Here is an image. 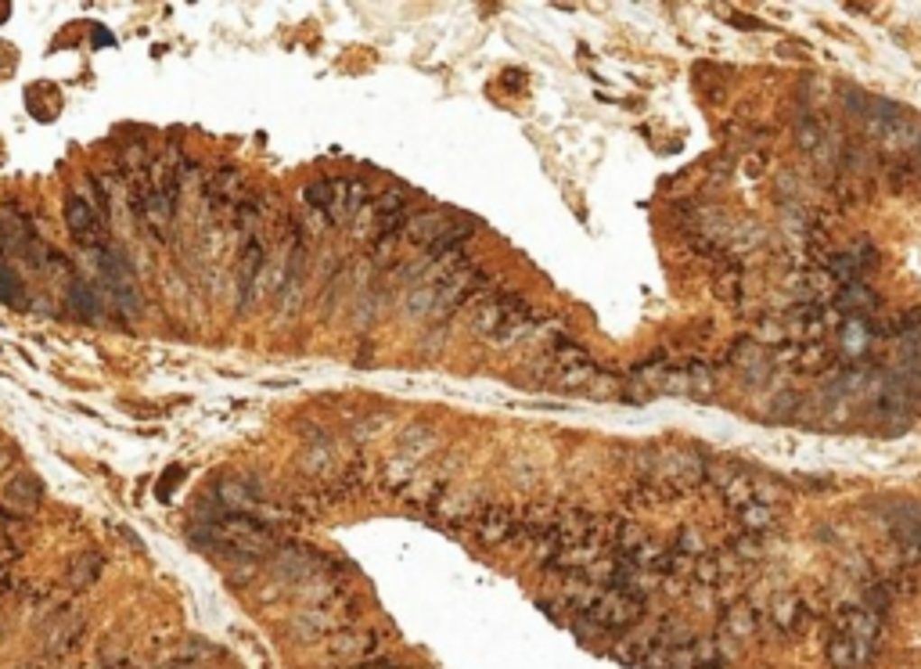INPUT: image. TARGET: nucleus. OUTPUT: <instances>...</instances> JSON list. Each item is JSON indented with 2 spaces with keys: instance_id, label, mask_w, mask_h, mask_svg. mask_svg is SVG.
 I'll return each mask as SVG.
<instances>
[{
  "instance_id": "nucleus-39",
  "label": "nucleus",
  "mask_w": 921,
  "mask_h": 669,
  "mask_svg": "<svg viewBox=\"0 0 921 669\" xmlns=\"http://www.w3.org/2000/svg\"><path fill=\"white\" fill-rule=\"evenodd\" d=\"M677 554H684V558H691V562H698L702 554H709V547H705V540H702V533L698 529H691V526H684V529H677V536H673V544H669Z\"/></svg>"
},
{
  "instance_id": "nucleus-23",
  "label": "nucleus",
  "mask_w": 921,
  "mask_h": 669,
  "mask_svg": "<svg viewBox=\"0 0 921 669\" xmlns=\"http://www.w3.org/2000/svg\"><path fill=\"white\" fill-rule=\"evenodd\" d=\"M832 303H835V310H843L846 317H871L879 307H882V299L871 292V285H864V281H853V285H843L835 296H832Z\"/></svg>"
},
{
  "instance_id": "nucleus-26",
  "label": "nucleus",
  "mask_w": 921,
  "mask_h": 669,
  "mask_svg": "<svg viewBox=\"0 0 921 669\" xmlns=\"http://www.w3.org/2000/svg\"><path fill=\"white\" fill-rule=\"evenodd\" d=\"M101 573H105V558L94 554V551H83V554H76V558L69 562L65 583H69L72 591H87V587H94V583L101 580Z\"/></svg>"
},
{
  "instance_id": "nucleus-16",
  "label": "nucleus",
  "mask_w": 921,
  "mask_h": 669,
  "mask_svg": "<svg viewBox=\"0 0 921 669\" xmlns=\"http://www.w3.org/2000/svg\"><path fill=\"white\" fill-rule=\"evenodd\" d=\"M40 500H43V486H40L36 475L14 472V475L4 482V500H0V504H7L11 511H18L22 518H29V515L40 508Z\"/></svg>"
},
{
  "instance_id": "nucleus-11",
  "label": "nucleus",
  "mask_w": 921,
  "mask_h": 669,
  "mask_svg": "<svg viewBox=\"0 0 921 669\" xmlns=\"http://www.w3.org/2000/svg\"><path fill=\"white\" fill-rule=\"evenodd\" d=\"M515 533H519V511H511L508 504H490L475 522V536L486 547H504L515 540Z\"/></svg>"
},
{
  "instance_id": "nucleus-48",
  "label": "nucleus",
  "mask_w": 921,
  "mask_h": 669,
  "mask_svg": "<svg viewBox=\"0 0 921 669\" xmlns=\"http://www.w3.org/2000/svg\"><path fill=\"white\" fill-rule=\"evenodd\" d=\"M4 18H7V4H0V22H4Z\"/></svg>"
},
{
  "instance_id": "nucleus-28",
  "label": "nucleus",
  "mask_w": 921,
  "mask_h": 669,
  "mask_svg": "<svg viewBox=\"0 0 921 669\" xmlns=\"http://www.w3.org/2000/svg\"><path fill=\"white\" fill-rule=\"evenodd\" d=\"M893 544H897V551L904 554L907 565H918L921 562V518L900 515V518L893 522Z\"/></svg>"
},
{
  "instance_id": "nucleus-19",
  "label": "nucleus",
  "mask_w": 921,
  "mask_h": 669,
  "mask_svg": "<svg viewBox=\"0 0 921 669\" xmlns=\"http://www.w3.org/2000/svg\"><path fill=\"white\" fill-rule=\"evenodd\" d=\"M720 627L727 641H749V637H760V612L749 605V601H731L723 605L720 612Z\"/></svg>"
},
{
  "instance_id": "nucleus-41",
  "label": "nucleus",
  "mask_w": 921,
  "mask_h": 669,
  "mask_svg": "<svg viewBox=\"0 0 921 669\" xmlns=\"http://www.w3.org/2000/svg\"><path fill=\"white\" fill-rule=\"evenodd\" d=\"M850 256H853V263L861 267V274H868V270L879 267V249H875L871 242H857V245L850 249Z\"/></svg>"
},
{
  "instance_id": "nucleus-4",
  "label": "nucleus",
  "mask_w": 921,
  "mask_h": 669,
  "mask_svg": "<svg viewBox=\"0 0 921 669\" xmlns=\"http://www.w3.org/2000/svg\"><path fill=\"white\" fill-rule=\"evenodd\" d=\"M644 612H648V598L630 594V591H602L598 601L580 616H587L605 634H622V630L637 627L644 619Z\"/></svg>"
},
{
  "instance_id": "nucleus-29",
  "label": "nucleus",
  "mask_w": 921,
  "mask_h": 669,
  "mask_svg": "<svg viewBox=\"0 0 921 669\" xmlns=\"http://www.w3.org/2000/svg\"><path fill=\"white\" fill-rule=\"evenodd\" d=\"M296 594H299V601H307V605H331V601L342 598V580H335L331 573H317L313 580L296 587Z\"/></svg>"
},
{
  "instance_id": "nucleus-21",
  "label": "nucleus",
  "mask_w": 921,
  "mask_h": 669,
  "mask_svg": "<svg viewBox=\"0 0 921 669\" xmlns=\"http://www.w3.org/2000/svg\"><path fill=\"white\" fill-rule=\"evenodd\" d=\"M875 338H879V325H871L868 317H846L843 321V345H839L843 360L846 363H861Z\"/></svg>"
},
{
  "instance_id": "nucleus-18",
  "label": "nucleus",
  "mask_w": 921,
  "mask_h": 669,
  "mask_svg": "<svg viewBox=\"0 0 921 669\" xmlns=\"http://www.w3.org/2000/svg\"><path fill=\"white\" fill-rule=\"evenodd\" d=\"M79 637H83V616H79V612H72V609H61V612L47 623V630H43V645H47V652H51V655H65V652H72Z\"/></svg>"
},
{
  "instance_id": "nucleus-8",
  "label": "nucleus",
  "mask_w": 921,
  "mask_h": 669,
  "mask_svg": "<svg viewBox=\"0 0 921 669\" xmlns=\"http://www.w3.org/2000/svg\"><path fill=\"white\" fill-rule=\"evenodd\" d=\"M382 648V634L374 630H356V627H345L338 634L327 637V655L338 663V666H360V663H371Z\"/></svg>"
},
{
  "instance_id": "nucleus-2",
  "label": "nucleus",
  "mask_w": 921,
  "mask_h": 669,
  "mask_svg": "<svg viewBox=\"0 0 921 669\" xmlns=\"http://www.w3.org/2000/svg\"><path fill=\"white\" fill-rule=\"evenodd\" d=\"M533 328H537V310L515 292H493L472 314V332L490 338L493 345H515Z\"/></svg>"
},
{
  "instance_id": "nucleus-34",
  "label": "nucleus",
  "mask_w": 921,
  "mask_h": 669,
  "mask_svg": "<svg viewBox=\"0 0 921 669\" xmlns=\"http://www.w3.org/2000/svg\"><path fill=\"white\" fill-rule=\"evenodd\" d=\"M832 195H835L839 209H853V206H861V202L868 198V188H864L861 177H839V180L832 184Z\"/></svg>"
},
{
  "instance_id": "nucleus-42",
  "label": "nucleus",
  "mask_w": 921,
  "mask_h": 669,
  "mask_svg": "<svg viewBox=\"0 0 921 669\" xmlns=\"http://www.w3.org/2000/svg\"><path fill=\"white\" fill-rule=\"evenodd\" d=\"M0 299H4V303H22V289H18V278L7 270V263H0Z\"/></svg>"
},
{
  "instance_id": "nucleus-9",
  "label": "nucleus",
  "mask_w": 921,
  "mask_h": 669,
  "mask_svg": "<svg viewBox=\"0 0 921 669\" xmlns=\"http://www.w3.org/2000/svg\"><path fill=\"white\" fill-rule=\"evenodd\" d=\"M490 504L483 500L479 490H468V486H450L439 500H436V518L447 522V526H475L479 515L486 511Z\"/></svg>"
},
{
  "instance_id": "nucleus-40",
  "label": "nucleus",
  "mask_w": 921,
  "mask_h": 669,
  "mask_svg": "<svg viewBox=\"0 0 921 669\" xmlns=\"http://www.w3.org/2000/svg\"><path fill=\"white\" fill-rule=\"evenodd\" d=\"M69 303L83 314V317H90V314H97V299H94V292L83 285V281H72V289H69Z\"/></svg>"
},
{
  "instance_id": "nucleus-22",
  "label": "nucleus",
  "mask_w": 921,
  "mask_h": 669,
  "mask_svg": "<svg viewBox=\"0 0 921 669\" xmlns=\"http://www.w3.org/2000/svg\"><path fill=\"white\" fill-rule=\"evenodd\" d=\"M713 292L720 303L727 307H738L741 296H745V274H741V263L731 260L727 252L716 260V274H713Z\"/></svg>"
},
{
  "instance_id": "nucleus-13",
  "label": "nucleus",
  "mask_w": 921,
  "mask_h": 669,
  "mask_svg": "<svg viewBox=\"0 0 921 669\" xmlns=\"http://www.w3.org/2000/svg\"><path fill=\"white\" fill-rule=\"evenodd\" d=\"M716 490H720V497L731 511H741L745 504L756 500V475L745 472L741 464H723L720 479H716Z\"/></svg>"
},
{
  "instance_id": "nucleus-1",
  "label": "nucleus",
  "mask_w": 921,
  "mask_h": 669,
  "mask_svg": "<svg viewBox=\"0 0 921 669\" xmlns=\"http://www.w3.org/2000/svg\"><path fill=\"white\" fill-rule=\"evenodd\" d=\"M637 475L644 482H651L655 490L666 493V500L684 497L691 490H698L709 479V461L698 457L695 450H644L637 454Z\"/></svg>"
},
{
  "instance_id": "nucleus-5",
  "label": "nucleus",
  "mask_w": 921,
  "mask_h": 669,
  "mask_svg": "<svg viewBox=\"0 0 921 669\" xmlns=\"http://www.w3.org/2000/svg\"><path fill=\"white\" fill-rule=\"evenodd\" d=\"M61 216H65V227H69L76 245H83V249H105L108 245V224H101V216L90 209V202L83 195L69 191L65 206H61Z\"/></svg>"
},
{
  "instance_id": "nucleus-38",
  "label": "nucleus",
  "mask_w": 921,
  "mask_h": 669,
  "mask_svg": "<svg viewBox=\"0 0 921 669\" xmlns=\"http://www.w3.org/2000/svg\"><path fill=\"white\" fill-rule=\"evenodd\" d=\"M824 130H821V123L814 119V115H806V119H799L796 123V144L803 148V151H810V155H817L821 148H824Z\"/></svg>"
},
{
  "instance_id": "nucleus-25",
  "label": "nucleus",
  "mask_w": 921,
  "mask_h": 669,
  "mask_svg": "<svg viewBox=\"0 0 921 669\" xmlns=\"http://www.w3.org/2000/svg\"><path fill=\"white\" fill-rule=\"evenodd\" d=\"M781 515H785V508L763 504V500H752V504H745L741 511H734L741 533H756V536H767L770 529H778V526H781Z\"/></svg>"
},
{
  "instance_id": "nucleus-36",
  "label": "nucleus",
  "mask_w": 921,
  "mask_h": 669,
  "mask_svg": "<svg viewBox=\"0 0 921 669\" xmlns=\"http://www.w3.org/2000/svg\"><path fill=\"white\" fill-rule=\"evenodd\" d=\"M763 536H756V533H738L731 544H727V554L741 565V562H760L763 558Z\"/></svg>"
},
{
  "instance_id": "nucleus-44",
  "label": "nucleus",
  "mask_w": 921,
  "mask_h": 669,
  "mask_svg": "<svg viewBox=\"0 0 921 669\" xmlns=\"http://www.w3.org/2000/svg\"><path fill=\"white\" fill-rule=\"evenodd\" d=\"M897 332L900 334H921V310H904V317L897 321Z\"/></svg>"
},
{
  "instance_id": "nucleus-33",
  "label": "nucleus",
  "mask_w": 921,
  "mask_h": 669,
  "mask_svg": "<svg viewBox=\"0 0 921 669\" xmlns=\"http://www.w3.org/2000/svg\"><path fill=\"white\" fill-rule=\"evenodd\" d=\"M893 601H897V591L889 587V580H868V587H864V609L868 612H875V616H882L886 619V612L893 609Z\"/></svg>"
},
{
  "instance_id": "nucleus-10",
  "label": "nucleus",
  "mask_w": 921,
  "mask_h": 669,
  "mask_svg": "<svg viewBox=\"0 0 921 669\" xmlns=\"http://www.w3.org/2000/svg\"><path fill=\"white\" fill-rule=\"evenodd\" d=\"M781 325H785L788 342H803V345L824 342V332H828V317H824V307H821V303H796V307L785 314Z\"/></svg>"
},
{
  "instance_id": "nucleus-27",
  "label": "nucleus",
  "mask_w": 921,
  "mask_h": 669,
  "mask_svg": "<svg viewBox=\"0 0 921 669\" xmlns=\"http://www.w3.org/2000/svg\"><path fill=\"white\" fill-rule=\"evenodd\" d=\"M770 627L774 630H785V634H792V630H799L806 619H810V605L803 601V598H796V594H785V598H774V609H770Z\"/></svg>"
},
{
  "instance_id": "nucleus-32",
  "label": "nucleus",
  "mask_w": 921,
  "mask_h": 669,
  "mask_svg": "<svg viewBox=\"0 0 921 669\" xmlns=\"http://www.w3.org/2000/svg\"><path fill=\"white\" fill-rule=\"evenodd\" d=\"M684 371H687V385H691V396H695V399H709V396L716 392V371H713L709 363L691 360V363H684Z\"/></svg>"
},
{
  "instance_id": "nucleus-37",
  "label": "nucleus",
  "mask_w": 921,
  "mask_h": 669,
  "mask_svg": "<svg viewBox=\"0 0 921 669\" xmlns=\"http://www.w3.org/2000/svg\"><path fill=\"white\" fill-rule=\"evenodd\" d=\"M0 533H4L14 547L25 551V544H29V518H22V515L11 511L7 504H0Z\"/></svg>"
},
{
  "instance_id": "nucleus-15",
  "label": "nucleus",
  "mask_w": 921,
  "mask_h": 669,
  "mask_svg": "<svg viewBox=\"0 0 921 669\" xmlns=\"http://www.w3.org/2000/svg\"><path fill=\"white\" fill-rule=\"evenodd\" d=\"M267 267V245H263V238L260 234H249L245 238V245H242V263H238V292H242V299H238V310L249 303V296L256 292V281H260V270Z\"/></svg>"
},
{
  "instance_id": "nucleus-47",
  "label": "nucleus",
  "mask_w": 921,
  "mask_h": 669,
  "mask_svg": "<svg viewBox=\"0 0 921 669\" xmlns=\"http://www.w3.org/2000/svg\"><path fill=\"white\" fill-rule=\"evenodd\" d=\"M105 669H134L130 663H123V659H108V666Z\"/></svg>"
},
{
  "instance_id": "nucleus-14",
  "label": "nucleus",
  "mask_w": 921,
  "mask_h": 669,
  "mask_svg": "<svg viewBox=\"0 0 921 669\" xmlns=\"http://www.w3.org/2000/svg\"><path fill=\"white\" fill-rule=\"evenodd\" d=\"M206 195H209V206L213 209H242L249 198H245V177L238 170H216L206 184Z\"/></svg>"
},
{
  "instance_id": "nucleus-43",
  "label": "nucleus",
  "mask_w": 921,
  "mask_h": 669,
  "mask_svg": "<svg viewBox=\"0 0 921 669\" xmlns=\"http://www.w3.org/2000/svg\"><path fill=\"white\" fill-rule=\"evenodd\" d=\"M799 403H803V399H799V392H781V396L774 399V410H770V414H774V417H781V421H788V417L799 410Z\"/></svg>"
},
{
  "instance_id": "nucleus-20",
  "label": "nucleus",
  "mask_w": 921,
  "mask_h": 669,
  "mask_svg": "<svg viewBox=\"0 0 921 669\" xmlns=\"http://www.w3.org/2000/svg\"><path fill=\"white\" fill-rule=\"evenodd\" d=\"M824 655H828L832 669H864L871 666V659H875V645H864V641H853L846 634H835L828 641Z\"/></svg>"
},
{
  "instance_id": "nucleus-24",
  "label": "nucleus",
  "mask_w": 921,
  "mask_h": 669,
  "mask_svg": "<svg viewBox=\"0 0 921 669\" xmlns=\"http://www.w3.org/2000/svg\"><path fill=\"white\" fill-rule=\"evenodd\" d=\"M447 490H450V486H447V479H443L439 472H418V475L403 486L400 500L418 504V508H436V500H439Z\"/></svg>"
},
{
  "instance_id": "nucleus-46",
  "label": "nucleus",
  "mask_w": 921,
  "mask_h": 669,
  "mask_svg": "<svg viewBox=\"0 0 921 669\" xmlns=\"http://www.w3.org/2000/svg\"><path fill=\"white\" fill-rule=\"evenodd\" d=\"M349 669H396V663H389V659H371V663H360V666H349Z\"/></svg>"
},
{
  "instance_id": "nucleus-45",
  "label": "nucleus",
  "mask_w": 921,
  "mask_h": 669,
  "mask_svg": "<svg viewBox=\"0 0 921 669\" xmlns=\"http://www.w3.org/2000/svg\"><path fill=\"white\" fill-rule=\"evenodd\" d=\"M18 558H22V547H14V544L0 533V569H7V565H11V562H18Z\"/></svg>"
},
{
  "instance_id": "nucleus-6",
  "label": "nucleus",
  "mask_w": 921,
  "mask_h": 669,
  "mask_svg": "<svg viewBox=\"0 0 921 669\" xmlns=\"http://www.w3.org/2000/svg\"><path fill=\"white\" fill-rule=\"evenodd\" d=\"M723 360L734 363V367L741 371V381L752 385V389L767 385L770 374H774V356H770V349H767L760 338H738V342H731V349H727Z\"/></svg>"
},
{
  "instance_id": "nucleus-3",
  "label": "nucleus",
  "mask_w": 921,
  "mask_h": 669,
  "mask_svg": "<svg viewBox=\"0 0 921 669\" xmlns=\"http://www.w3.org/2000/svg\"><path fill=\"white\" fill-rule=\"evenodd\" d=\"M360 605L356 601H331V605H307L299 616H292L289 630H292V641H320V637H331V630H345L353 619H356Z\"/></svg>"
},
{
  "instance_id": "nucleus-12",
  "label": "nucleus",
  "mask_w": 921,
  "mask_h": 669,
  "mask_svg": "<svg viewBox=\"0 0 921 669\" xmlns=\"http://www.w3.org/2000/svg\"><path fill=\"white\" fill-rule=\"evenodd\" d=\"M875 141L882 144V151L911 155L921 141V119L904 108L900 115H893V119H886V123H882V130H879V137H875Z\"/></svg>"
},
{
  "instance_id": "nucleus-30",
  "label": "nucleus",
  "mask_w": 921,
  "mask_h": 669,
  "mask_svg": "<svg viewBox=\"0 0 921 669\" xmlns=\"http://www.w3.org/2000/svg\"><path fill=\"white\" fill-rule=\"evenodd\" d=\"M299 468L307 472L309 479H327V472L335 468V443L331 439H320V443H313L303 450V457H299Z\"/></svg>"
},
{
  "instance_id": "nucleus-7",
  "label": "nucleus",
  "mask_w": 921,
  "mask_h": 669,
  "mask_svg": "<svg viewBox=\"0 0 921 669\" xmlns=\"http://www.w3.org/2000/svg\"><path fill=\"white\" fill-rule=\"evenodd\" d=\"M303 198H307L309 209H320L331 224L353 220V213H349V180H345V177H320V180H309L307 188H303Z\"/></svg>"
},
{
  "instance_id": "nucleus-31",
  "label": "nucleus",
  "mask_w": 921,
  "mask_h": 669,
  "mask_svg": "<svg viewBox=\"0 0 921 669\" xmlns=\"http://www.w3.org/2000/svg\"><path fill=\"white\" fill-rule=\"evenodd\" d=\"M551 363L562 367V371H569V367H594L591 353H587L580 342H569V338H558V342L551 345Z\"/></svg>"
},
{
  "instance_id": "nucleus-35",
  "label": "nucleus",
  "mask_w": 921,
  "mask_h": 669,
  "mask_svg": "<svg viewBox=\"0 0 921 669\" xmlns=\"http://www.w3.org/2000/svg\"><path fill=\"white\" fill-rule=\"evenodd\" d=\"M626 504H630L633 511H651V508L666 504V493H662V490H655L651 482L637 479V482H633V486L626 490Z\"/></svg>"
},
{
  "instance_id": "nucleus-17",
  "label": "nucleus",
  "mask_w": 921,
  "mask_h": 669,
  "mask_svg": "<svg viewBox=\"0 0 921 669\" xmlns=\"http://www.w3.org/2000/svg\"><path fill=\"white\" fill-rule=\"evenodd\" d=\"M882 623H886V619L875 616V612H868L864 605H846V609L835 612L839 634H846V637H853V641H864V645H875V641H879Z\"/></svg>"
}]
</instances>
